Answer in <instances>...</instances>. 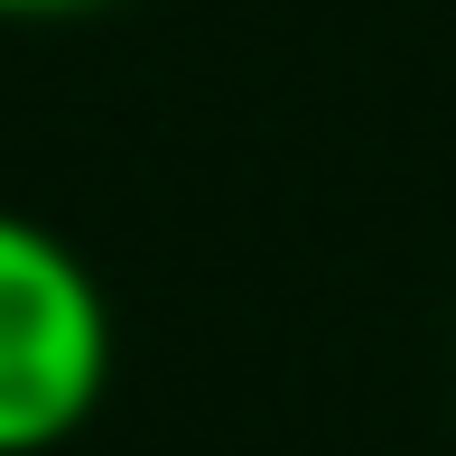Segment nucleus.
Returning <instances> with one entry per match:
<instances>
[{
  "label": "nucleus",
  "instance_id": "f257e3e1",
  "mask_svg": "<svg viewBox=\"0 0 456 456\" xmlns=\"http://www.w3.org/2000/svg\"><path fill=\"white\" fill-rule=\"evenodd\" d=\"M112 391V298L56 224L0 205V456H47Z\"/></svg>",
  "mask_w": 456,
  "mask_h": 456
},
{
  "label": "nucleus",
  "instance_id": "f03ea898",
  "mask_svg": "<svg viewBox=\"0 0 456 456\" xmlns=\"http://www.w3.org/2000/svg\"><path fill=\"white\" fill-rule=\"evenodd\" d=\"M112 10V0H0V19H19V28H47V19H94Z\"/></svg>",
  "mask_w": 456,
  "mask_h": 456
}]
</instances>
